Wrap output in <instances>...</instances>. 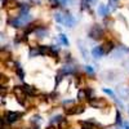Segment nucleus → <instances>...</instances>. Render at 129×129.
Here are the masks:
<instances>
[{
    "instance_id": "15",
    "label": "nucleus",
    "mask_w": 129,
    "mask_h": 129,
    "mask_svg": "<svg viewBox=\"0 0 129 129\" xmlns=\"http://www.w3.org/2000/svg\"><path fill=\"white\" fill-rule=\"evenodd\" d=\"M16 72H17V75L19 76V79H23V78H25V74H23L22 69H21L19 66H17V67H16Z\"/></svg>"
},
{
    "instance_id": "23",
    "label": "nucleus",
    "mask_w": 129,
    "mask_h": 129,
    "mask_svg": "<svg viewBox=\"0 0 129 129\" xmlns=\"http://www.w3.org/2000/svg\"><path fill=\"white\" fill-rule=\"evenodd\" d=\"M117 129H123V128H117Z\"/></svg>"
},
{
    "instance_id": "19",
    "label": "nucleus",
    "mask_w": 129,
    "mask_h": 129,
    "mask_svg": "<svg viewBox=\"0 0 129 129\" xmlns=\"http://www.w3.org/2000/svg\"><path fill=\"white\" fill-rule=\"evenodd\" d=\"M103 92H105L106 94H109L110 97H112V98H114V93H112V90H110V89H107V88H103Z\"/></svg>"
},
{
    "instance_id": "11",
    "label": "nucleus",
    "mask_w": 129,
    "mask_h": 129,
    "mask_svg": "<svg viewBox=\"0 0 129 129\" xmlns=\"http://www.w3.org/2000/svg\"><path fill=\"white\" fill-rule=\"evenodd\" d=\"M81 129H97V125L92 121H81Z\"/></svg>"
},
{
    "instance_id": "6",
    "label": "nucleus",
    "mask_w": 129,
    "mask_h": 129,
    "mask_svg": "<svg viewBox=\"0 0 129 129\" xmlns=\"http://www.w3.org/2000/svg\"><path fill=\"white\" fill-rule=\"evenodd\" d=\"M4 7L5 9L8 10H12V9H16V8H19V4L17 0H4Z\"/></svg>"
},
{
    "instance_id": "22",
    "label": "nucleus",
    "mask_w": 129,
    "mask_h": 129,
    "mask_svg": "<svg viewBox=\"0 0 129 129\" xmlns=\"http://www.w3.org/2000/svg\"><path fill=\"white\" fill-rule=\"evenodd\" d=\"M48 129H54V128H53V126H49V128H48Z\"/></svg>"
},
{
    "instance_id": "3",
    "label": "nucleus",
    "mask_w": 129,
    "mask_h": 129,
    "mask_svg": "<svg viewBox=\"0 0 129 129\" xmlns=\"http://www.w3.org/2000/svg\"><path fill=\"white\" fill-rule=\"evenodd\" d=\"M89 36L93 38V39H102V36H103V31H102L101 27L94 26V27L90 30V32H89Z\"/></svg>"
},
{
    "instance_id": "17",
    "label": "nucleus",
    "mask_w": 129,
    "mask_h": 129,
    "mask_svg": "<svg viewBox=\"0 0 129 129\" xmlns=\"http://www.w3.org/2000/svg\"><path fill=\"white\" fill-rule=\"evenodd\" d=\"M78 97H79V100H84L85 97H87V93H85V90H80L78 93Z\"/></svg>"
},
{
    "instance_id": "7",
    "label": "nucleus",
    "mask_w": 129,
    "mask_h": 129,
    "mask_svg": "<svg viewBox=\"0 0 129 129\" xmlns=\"http://www.w3.org/2000/svg\"><path fill=\"white\" fill-rule=\"evenodd\" d=\"M110 12V7L109 5H98V13L102 17H106Z\"/></svg>"
},
{
    "instance_id": "10",
    "label": "nucleus",
    "mask_w": 129,
    "mask_h": 129,
    "mask_svg": "<svg viewBox=\"0 0 129 129\" xmlns=\"http://www.w3.org/2000/svg\"><path fill=\"white\" fill-rule=\"evenodd\" d=\"M39 50H40V54H43V56H50L52 54V47L43 45V47H39Z\"/></svg>"
},
{
    "instance_id": "14",
    "label": "nucleus",
    "mask_w": 129,
    "mask_h": 129,
    "mask_svg": "<svg viewBox=\"0 0 129 129\" xmlns=\"http://www.w3.org/2000/svg\"><path fill=\"white\" fill-rule=\"evenodd\" d=\"M67 126H69V123L66 119H62L61 123L58 124V129H67Z\"/></svg>"
},
{
    "instance_id": "4",
    "label": "nucleus",
    "mask_w": 129,
    "mask_h": 129,
    "mask_svg": "<svg viewBox=\"0 0 129 129\" xmlns=\"http://www.w3.org/2000/svg\"><path fill=\"white\" fill-rule=\"evenodd\" d=\"M19 117H21V114H19V112L8 111V112L5 114V119H7V121H9V123H16Z\"/></svg>"
},
{
    "instance_id": "16",
    "label": "nucleus",
    "mask_w": 129,
    "mask_h": 129,
    "mask_svg": "<svg viewBox=\"0 0 129 129\" xmlns=\"http://www.w3.org/2000/svg\"><path fill=\"white\" fill-rule=\"evenodd\" d=\"M61 120H62V117H61V116H54V117H53V119L50 120V123H52V124H56V123L59 124Z\"/></svg>"
},
{
    "instance_id": "2",
    "label": "nucleus",
    "mask_w": 129,
    "mask_h": 129,
    "mask_svg": "<svg viewBox=\"0 0 129 129\" xmlns=\"http://www.w3.org/2000/svg\"><path fill=\"white\" fill-rule=\"evenodd\" d=\"M83 111H84V106H81V105H79V106L74 105V106L69 107V109H66L67 115H76V114H81Z\"/></svg>"
},
{
    "instance_id": "20",
    "label": "nucleus",
    "mask_w": 129,
    "mask_h": 129,
    "mask_svg": "<svg viewBox=\"0 0 129 129\" xmlns=\"http://www.w3.org/2000/svg\"><path fill=\"white\" fill-rule=\"evenodd\" d=\"M85 71H87L89 75H93V74H94V71H93V69H92L90 66H87V67H85Z\"/></svg>"
},
{
    "instance_id": "21",
    "label": "nucleus",
    "mask_w": 129,
    "mask_h": 129,
    "mask_svg": "<svg viewBox=\"0 0 129 129\" xmlns=\"http://www.w3.org/2000/svg\"><path fill=\"white\" fill-rule=\"evenodd\" d=\"M123 128L124 129H129V123H123Z\"/></svg>"
},
{
    "instance_id": "8",
    "label": "nucleus",
    "mask_w": 129,
    "mask_h": 129,
    "mask_svg": "<svg viewBox=\"0 0 129 129\" xmlns=\"http://www.w3.org/2000/svg\"><path fill=\"white\" fill-rule=\"evenodd\" d=\"M92 54H93L94 58H100V57H102V56L105 54V52H103L102 47H95V48L92 50Z\"/></svg>"
},
{
    "instance_id": "13",
    "label": "nucleus",
    "mask_w": 129,
    "mask_h": 129,
    "mask_svg": "<svg viewBox=\"0 0 129 129\" xmlns=\"http://www.w3.org/2000/svg\"><path fill=\"white\" fill-rule=\"evenodd\" d=\"M58 39H59V41L62 43L63 45H66V47H69V40H67L66 35H63V34H61V35L58 36Z\"/></svg>"
},
{
    "instance_id": "5",
    "label": "nucleus",
    "mask_w": 129,
    "mask_h": 129,
    "mask_svg": "<svg viewBox=\"0 0 129 129\" xmlns=\"http://www.w3.org/2000/svg\"><path fill=\"white\" fill-rule=\"evenodd\" d=\"M89 105L94 109H101V107H105L106 106V101L102 100V98H93L89 101Z\"/></svg>"
},
{
    "instance_id": "18",
    "label": "nucleus",
    "mask_w": 129,
    "mask_h": 129,
    "mask_svg": "<svg viewBox=\"0 0 129 129\" xmlns=\"http://www.w3.org/2000/svg\"><path fill=\"white\" fill-rule=\"evenodd\" d=\"M116 124H123V121H121V115L117 112L116 114Z\"/></svg>"
},
{
    "instance_id": "1",
    "label": "nucleus",
    "mask_w": 129,
    "mask_h": 129,
    "mask_svg": "<svg viewBox=\"0 0 129 129\" xmlns=\"http://www.w3.org/2000/svg\"><path fill=\"white\" fill-rule=\"evenodd\" d=\"M14 94L17 95V100L21 105H25V98H26V93L23 90V87H14Z\"/></svg>"
},
{
    "instance_id": "9",
    "label": "nucleus",
    "mask_w": 129,
    "mask_h": 129,
    "mask_svg": "<svg viewBox=\"0 0 129 129\" xmlns=\"http://www.w3.org/2000/svg\"><path fill=\"white\" fill-rule=\"evenodd\" d=\"M102 49H103V52H105V54L110 53V52L114 49V44H112V41H106L105 44L102 45Z\"/></svg>"
},
{
    "instance_id": "12",
    "label": "nucleus",
    "mask_w": 129,
    "mask_h": 129,
    "mask_svg": "<svg viewBox=\"0 0 129 129\" xmlns=\"http://www.w3.org/2000/svg\"><path fill=\"white\" fill-rule=\"evenodd\" d=\"M23 90H25L26 94H28V95H31V97L36 94V90L32 88V87H30V85H25V87H23Z\"/></svg>"
}]
</instances>
